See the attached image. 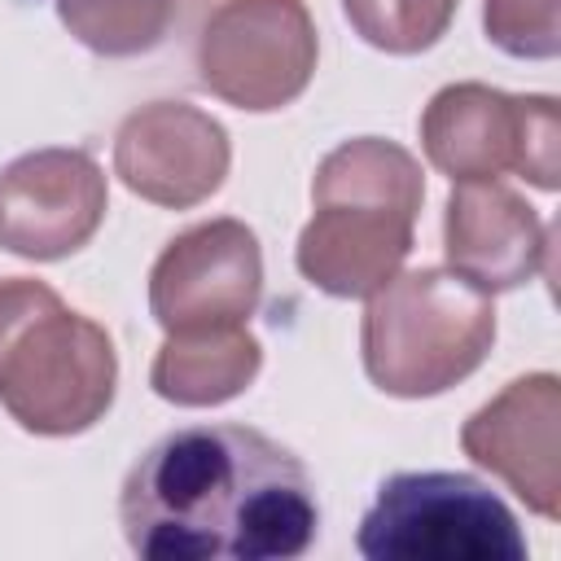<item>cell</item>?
I'll use <instances>...</instances> for the list:
<instances>
[{
  "label": "cell",
  "mask_w": 561,
  "mask_h": 561,
  "mask_svg": "<svg viewBox=\"0 0 561 561\" xmlns=\"http://www.w3.org/2000/svg\"><path fill=\"white\" fill-rule=\"evenodd\" d=\"M118 522L145 561H289L316 543L307 465L250 425L162 434L123 478Z\"/></svg>",
  "instance_id": "6da1fadb"
},
{
  "label": "cell",
  "mask_w": 561,
  "mask_h": 561,
  "mask_svg": "<svg viewBox=\"0 0 561 561\" xmlns=\"http://www.w3.org/2000/svg\"><path fill=\"white\" fill-rule=\"evenodd\" d=\"M421 202L425 175L403 145L342 140L311 175V219L294 245L302 280L329 298L377 294L412 254Z\"/></svg>",
  "instance_id": "7a4b0ae2"
},
{
  "label": "cell",
  "mask_w": 561,
  "mask_h": 561,
  "mask_svg": "<svg viewBox=\"0 0 561 561\" xmlns=\"http://www.w3.org/2000/svg\"><path fill=\"white\" fill-rule=\"evenodd\" d=\"M118 390L110 333L35 276H0V408L39 438L92 430Z\"/></svg>",
  "instance_id": "3957f363"
},
{
  "label": "cell",
  "mask_w": 561,
  "mask_h": 561,
  "mask_svg": "<svg viewBox=\"0 0 561 561\" xmlns=\"http://www.w3.org/2000/svg\"><path fill=\"white\" fill-rule=\"evenodd\" d=\"M491 346L495 302L451 267L394 272L377 294H368L359 355L381 394L434 399L473 377Z\"/></svg>",
  "instance_id": "277c9868"
},
{
  "label": "cell",
  "mask_w": 561,
  "mask_h": 561,
  "mask_svg": "<svg viewBox=\"0 0 561 561\" xmlns=\"http://www.w3.org/2000/svg\"><path fill=\"white\" fill-rule=\"evenodd\" d=\"M368 561H526L513 508L473 473H390L355 535Z\"/></svg>",
  "instance_id": "5b68a950"
},
{
  "label": "cell",
  "mask_w": 561,
  "mask_h": 561,
  "mask_svg": "<svg viewBox=\"0 0 561 561\" xmlns=\"http://www.w3.org/2000/svg\"><path fill=\"white\" fill-rule=\"evenodd\" d=\"M557 101L513 96L491 83H447L421 114V149L434 171L460 180H500L504 171L535 188H557Z\"/></svg>",
  "instance_id": "8992f818"
},
{
  "label": "cell",
  "mask_w": 561,
  "mask_h": 561,
  "mask_svg": "<svg viewBox=\"0 0 561 561\" xmlns=\"http://www.w3.org/2000/svg\"><path fill=\"white\" fill-rule=\"evenodd\" d=\"M320 57L302 0H219L197 35V79L224 105L272 114L294 105Z\"/></svg>",
  "instance_id": "52a82bcc"
},
{
  "label": "cell",
  "mask_w": 561,
  "mask_h": 561,
  "mask_svg": "<svg viewBox=\"0 0 561 561\" xmlns=\"http://www.w3.org/2000/svg\"><path fill=\"white\" fill-rule=\"evenodd\" d=\"M263 298V250L241 219H206L162 245L149 267V316L162 333L245 324Z\"/></svg>",
  "instance_id": "ba28073f"
},
{
  "label": "cell",
  "mask_w": 561,
  "mask_h": 561,
  "mask_svg": "<svg viewBox=\"0 0 561 561\" xmlns=\"http://www.w3.org/2000/svg\"><path fill=\"white\" fill-rule=\"evenodd\" d=\"M110 210V184L88 149H31L0 171V250L57 263L79 254Z\"/></svg>",
  "instance_id": "9c48e42d"
},
{
  "label": "cell",
  "mask_w": 561,
  "mask_h": 561,
  "mask_svg": "<svg viewBox=\"0 0 561 561\" xmlns=\"http://www.w3.org/2000/svg\"><path fill=\"white\" fill-rule=\"evenodd\" d=\"M232 145L219 118L188 101H149L114 131V175L127 193L162 210H193L219 193Z\"/></svg>",
  "instance_id": "30bf717a"
},
{
  "label": "cell",
  "mask_w": 561,
  "mask_h": 561,
  "mask_svg": "<svg viewBox=\"0 0 561 561\" xmlns=\"http://www.w3.org/2000/svg\"><path fill=\"white\" fill-rule=\"evenodd\" d=\"M465 456L543 522L561 517V381L526 373L460 425Z\"/></svg>",
  "instance_id": "8fae6325"
},
{
  "label": "cell",
  "mask_w": 561,
  "mask_h": 561,
  "mask_svg": "<svg viewBox=\"0 0 561 561\" xmlns=\"http://www.w3.org/2000/svg\"><path fill=\"white\" fill-rule=\"evenodd\" d=\"M447 267L482 294L526 285L548 267V224L500 180H460L443 210Z\"/></svg>",
  "instance_id": "7c38bea8"
},
{
  "label": "cell",
  "mask_w": 561,
  "mask_h": 561,
  "mask_svg": "<svg viewBox=\"0 0 561 561\" xmlns=\"http://www.w3.org/2000/svg\"><path fill=\"white\" fill-rule=\"evenodd\" d=\"M263 346L245 324L167 333L149 364V386L175 408H219L254 386Z\"/></svg>",
  "instance_id": "4fadbf2b"
},
{
  "label": "cell",
  "mask_w": 561,
  "mask_h": 561,
  "mask_svg": "<svg viewBox=\"0 0 561 561\" xmlns=\"http://www.w3.org/2000/svg\"><path fill=\"white\" fill-rule=\"evenodd\" d=\"M61 26L96 57H140L167 44L188 0H53Z\"/></svg>",
  "instance_id": "5bb4252c"
},
{
  "label": "cell",
  "mask_w": 561,
  "mask_h": 561,
  "mask_svg": "<svg viewBox=\"0 0 561 561\" xmlns=\"http://www.w3.org/2000/svg\"><path fill=\"white\" fill-rule=\"evenodd\" d=\"M456 9L460 0H342L351 31L390 57H416L434 48L447 35Z\"/></svg>",
  "instance_id": "9a60e30c"
},
{
  "label": "cell",
  "mask_w": 561,
  "mask_h": 561,
  "mask_svg": "<svg viewBox=\"0 0 561 561\" xmlns=\"http://www.w3.org/2000/svg\"><path fill=\"white\" fill-rule=\"evenodd\" d=\"M486 39L522 61H552L561 53V0H486Z\"/></svg>",
  "instance_id": "2e32d148"
}]
</instances>
